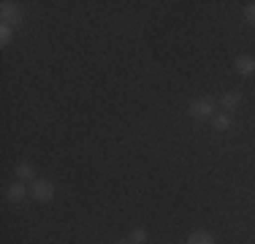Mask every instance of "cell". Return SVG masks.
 Wrapping results in <instances>:
<instances>
[{
  "instance_id": "6da1fadb",
  "label": "cell",
  "mask_w": 255,
  "mask_h": 244,
  "mask_svg": "<svg viewBox=\"0 0 255 244\" xmlns=\"http://www.w3.org/2000/svg\"><path fill=\"white\" fill-rule=\"evenodd\" d=\"M187 114L193 120H212L215 117V101L212 98H193L190 106H187Z\"/></svg>"
},
{
  "instance_id": "4fadbf2b",
  "label": "cell",
  "mask_w": 255,
  "mask_h": 244,
  "mask_svg": "<svg viewBox=\"0 0 255 244\" xmlns=\"http://www.w3.org/2000/svg\"><path fill=\"white\" fill-rule=\"evenodd\" d=\"M114 244H133L130 239H120V242H114Z\"/></svg>"
},
{
  "instance_id": "5b68a950",
  "label": "cell",
  "mask_w": 255,
  "mask_h": 244,
  "mask_svg": "<svg viewBox=\"0 0 255 244\" xmlns=\"http://www.w3.org/2000/svg\"><path fill=\"white\" fill-rule=\"evenodd\" d=\"M220 106H223V112H226V114H234L236 109L242 106V93H239V90H231V93H226V95L220 98Z\"/></svg>"
},
{
  "instance_id": "52a82bcc",
  "label": "cell",
  "mask_w": 255,
  "mask_h": 244,
  "mask_svg": "<svg viewBox=\"0 0 255 244\" xmlns=\"http://www.w3.org/2000/svg\"><path fill=\"white\" fill-rule=\"evenodd\" d=\"M5 198L8 201H14V204H19V201H25L27 198V187H25V182H11L8 187H5Z\"/></svg>"
},
{
  "instance_id": "7a4b0ae2",
  "label": "cell",
  "mask_w": 255,
  "mask_h": 244,
  "mask_svg": "<svg viewBox=\"0 0 255 244\" xmlns=\"http://www.w3.org/2000/svg\"><path fill=\"white\" fill-rule=\"evenodd\" d=\"M54 193H57V187H54V182L49 179H35V182H30V195H33L38 204H49V201L54 198Z\"/></svg>"
},
{
  "instance_id": "277c9868",
  "label": "cell",
  "mask_w": 255,
  "mask_h": 244,
  "mask_svg": "<svg viewBox=\"0 0 255 244\" xmlns=\"http://www.w3.org/2000/svg\"><path fill=\"white\" fill-rule=\"evenodd\" d=\"M234 71L239 73V76H253L255 73V57L253 54H239V57H234Z\"/></svg>"
},
{
  "instance_id": "30bf717a",
  "label": "cell",
  "mask_w": 255,
  "mask_h": 244,
  "mask_svg": "<svg viewBox=\"0 0 255 244\" xmlns=\"http://www.w3.org/2000/svg\"><path fill=\"white\" fill-rule=\"evenodd\" d=\"M133 244H147V228H141V225H136V228L130 231V236H128Z\"/></svg>"
},
{
  "instance_id": "ba28073f",
  "label": "cell",
  "mask_w": 255,
  "mask_h": 244,
  "mask_svg": "<svg viewBox=\"0 0 255 244\" xmlns=\"http://www.w3.org/2000/svg\"><path fill=\"white\" fill-rule=\"evenodd\" d=\"M231 125H234V117H231V114H226V112L212 117V127H215V130H220V133L231 130Z\"/></svg>"
},
{
  "instance_id": "9c48e42d",
  "label": "cell",
  "mask_w": 255,
  "mask_h": 244,
  "mask_svg": "<svg viewBox=\"0 0 255 244\" xmlns=\"http://www.w3.org/2000/svg\"><path fill=\"white\" fill-rule=\"evenodd\" d=\"M187 244H215V236L206 234V231H196V234L187 236Z\"/></svg>"
},
{
  "instance_id": "8992f818",
  "label": "cell",
  "mask_w": 255,
  "mask_h": 244,
  "mask_svg": "<svg viewBox=\"0 0 255 244\" xmlns=\"http://www.w3.org/2000/svg\"><path fill=\"white\" fill-rule=\"evenodd\" d=\"M14 179L16 182H35V179H38L33 163H16V166H14Z\"/></svg>"
},
{
  "instance_id": "3957f363",
  "label": "cell",
  "mask_w": 255,
  "mask_h": 244,
  "mask_svg": "<svg viewBox=\"0 0 255 244\" xmlns=\"http://www.w3.org/2000/svg\"><path fill=\"white\" fill-rule=\"evenodd\" d=\"M0 24H8V27H19L22 24V8L14 0H3L0 3Z\"/></svg>"
},
{
  "instance_id": "7c38bea8",
  "label": "cell",
  "mask_w": 255,
  "mask_h": 244,
  "mask_svg": "<svg viewBox=\"0 0 255 244\" xmlns=\"http://www.w3.org/2000/svg\"><path fill=\"white\" fill-rule=\"evenodd\" d=\"M245 22H247V24H253V27H255V0H253V3H247V5H245Z\"/></svg>"
},
{
  "instance_id": "8fae6325",
  "label": "cell",
  "mask_w": 255,
  "mask_h": 244,
  "mask_svg": "<svg viewBox=\"0 0 255 244\" xmlns=\"http://www.w3.org/2000/svg\"><path fill=\"white\" fill-rule=\"evenodd\" d=\"M14 27H8V24H0V46H8L11 41H14Z\"/></svg>"
}]
</instances>
